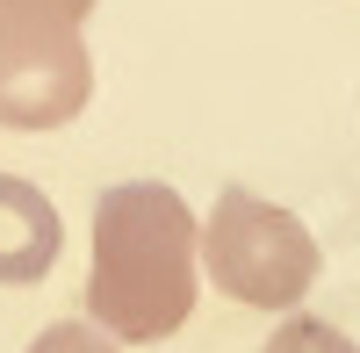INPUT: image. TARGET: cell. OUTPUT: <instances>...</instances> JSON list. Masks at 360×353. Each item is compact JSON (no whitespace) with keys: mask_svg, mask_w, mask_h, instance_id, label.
I'll return each instance as SVG.
<instances>
[{"mask_svg":"<svg viewBox=\"0 0 360 353\" xmlns=\"http://www.w3.org/2000/svg\"><path fill=\"white\" fill-rule=\"evenodd\" d=\"M266 353H360V346H353L339 325H324V317H288Z\"/></svg>","mask_w":360,"mask_h":353,"instance_id":"6","label":"cell"},{"mask_svg":"<svg viewBox=\"0 0 360 353\" xmlns=\"http://www.w3.org/2000/svg\"><path fill=\"white\" fill-rule=\"evenodd\" d=\"M58 245H65V224H58V202L37 181H15L0 173V288H29L58 267Z\"/></svg>","mask_w":360,"mask_h":353,"instance_id":"4","label":"cell"},{"mask_svg":"<svg viewBox=\"0 0 360 353\" xmlns=\"http://www.w3.org/2000/svg\"><path fill=\"white\" fill-rule=\"evenodd\" d=\"M94 101L86 37H0V123L8 130H65Z\"/></svg>","mask_w":360,"mask_h":353,"instance_id":"3","label":"cell"},{"mask_svg":"<svg viewBox=\"0 0 360 353\" xmlns=\"http://www.w3.org/2000/svg\"><path fill=\"white\" fill-rule=\"evenodd\" d=\"M29 353H115V339L101 325H44L29 339Z\"/></svg>","mask_w":360,"mask_h":353,"instance_id":"7","label":"cell"},{"mask_svg":"<svg viewBox=\"0 0 360 353\" xmlns=\"http://www.w3.org/2000/svg\"><path fill=\"white\" fill-rule=\"evenodd\" d=\"M195 259H202V224L173 188H159V181L101 188L86 317L123 346H152V339L180 332L195 310Z\"/></svg>","mask_w":360,"mask_h":353,"instance_id":"1","label":"cell"},{"mask_svg":"<svg viewBox=\"0 0 360 353\" xmlns=\"http://www.w3.org/2000/svg\"><path fill=\"white\" fill-rule=\"evenodd\" d=\"M202 267L245 310H295L317 288L324 252L295 210H281L252 188H224L202 224Z\"/></svg>","mask_w":360,"mask_h":353,"instance_id":"2","label":"cell"},{"mask_svg":"<svg viewBox=\"0 0 360 353\" xmlns=\"http://www.w3.org/2000/svg\"><path fill=\"white\" fill-rule=\"evenodd\" d=\"M94 0H0V37H65L86 29Z\"/></svg>","mask_w":360,"mask_h":353,"instance_id":"5","label":"cell"}]
</instances>
